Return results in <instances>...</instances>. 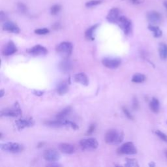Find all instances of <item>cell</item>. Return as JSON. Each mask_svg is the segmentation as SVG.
I'll return each instance as SVG.
<instances>
[{"mask_svg": "<svg viewBox=\"0 0 167 167\" xmlns=\"http://www.w3.org/2000/svg\"><path fill=\"white\" fill-rule=\"evenodd\" d=\"M28 53L34 56H42L47 54L48 50L45 46L37 45L30 48L28 50Z\"/></svg>", "mask_w": 167, "mask_h": 167, "instance_id": "11", "label": "cell"}, {"mask_svg": "<svg viewBox=\"0 0 167 167\" xmlns=\"http://www.w3.org/2000/svg\"><path fill=\"white\" fill-rule=\"evenodd\" d=\"M3 29L5 31L11 32L14 34H18L20 32V28L17 25H16L12 22H6L3 25Z\"/></svg>", "mask_w": 167, "mask_h": 167, "instance_id": "17", "label": "cell"}, {"mask_svg": "<svg viewBox=\"0 0 167 167\" xmlns=\"http://www.w3.org/2000/svg\"><path fill=\"white\" fill-rule=\"evenodd\" d=\"M35 33L37 35H46L49 33V30L47 28H40L35 30Z\"/></svg>", "mask_w": 167, "mask_h": 167, "instance_id": "30", "label": "cell"}, {"mask_svg": "<svg viewBox=\"0 0 167 167\" xmlns=\"http://www.w3.org/2000/svg\"><path fill=\"white\" fill-rule=\"evenodd\" d=\"M59 149L65 154H73L75 152V148L73 144L69 143H62L59 145Z\"/></svg>", "mask_w": 167, "mask_h": 167, "instance_id": "15", "label": "cell"}, {"mask_svg": "<svg viewBox=\"0 0 167 167\" xmlns=\"http://www.w3.org/2000/svg\"><path fill=\"white\" fill-rule=\"evenodd\" d=\"M130 1L134 4H138L142 2L141 0H130Z\"/></svg>", "mask_w": 167, "mask_h": 167, "instance_id": "36", "label": "cell"}, {"mask_svg": "<svg viewBox=\"0 0 167 167\" xmlns=\"http://www.w3.org/2000/svg\"><path fill=\"white\" fill-rule=\"evenodd\" d=\"M21 114V109L18 103L15 104L12 108L5 109L1 111V116L5 117H17Z\"/></svg>", "mask_w": 167, "mask_h": 167, "instance_id": "6", "label": "cell"}, {"mask_svg": "<svg viewBox=\"0 0 167 167\" xmlns=\"http://www.w3.org/2000/svg\"><path fill=\"white\" fill-rule=\"evenodd\" d=\"M148 29L152 31L153 33V35L156 38L157 37H160L161 35H162V31L160 30V28L157 26H155L153 25H149L148 26Z\"/></svg>", "mask_w": 167, "mask_h": 167, "instance_id": "25", "label": "cell"}, {"mask_svg": "<svg viewBox=\"0 0 167 167\" xmlns=\"http://www.w3.org/2000/svg\"><path fill=\"white\" fill-rule=\"evenodd\" d=\"M62 9L61 5H54L51 7L50 9V12L52 15H56L60 11V10Z\"/></svg>", "mask_w": 167, "mask_h": 167, "instance_id": "28", "label": "cell"}, {"mask_svg": "<svg viewBox=\"0 0 167 167\" xmlns=\"http://www.w3.org/2000/svg\"><path fill=\"white\" fill-rule=\"evenodd\" d=\"M117 22L119 24V26L123 31L124 32V34L125 35H128L130 34V32L131 31V22L130 20H129L127 18L125 17H120L117 20Z\"/></svg>", "mask_w": 167, "mask_h": 167, "instance_id": "8", "label": "cell"}, {"mask_svg": "<svg viewBox=\"0 0 167 167\" xmlns=\"http://www.w3.org/2000/svg\"><path fill=\"white\" fill-rule=\"evenodd\" d=\"M124 138L123 133L116 129H110L108 131L105 136V141L107 144H119Z\"/></svg>", "mask_w": 167, "mask_h": 167, "instance_id": "1", "label": "cell"}, {"mask_svg": "<svg viewBox=\"0 0 167 167\" xmlns=\"http://www.w3.org/2000/svg\"><path fill=\"white\" fill-rule=\"evenodd\" d=\"M126 166H138L137 161L134 159H127L126 163L125 165Z\"/></svg>", "mask_w": 167, "mask_h": 167, "instance_id": "27", "label": "cell"}, {"mask_svg": "<svg viewBox=\"0 0 167 167\" xmlns=\"http://www.w3.org/2000/svg\"><path fill=\"white\" fill-rule=\"evenodd\" d=\"M149 108L154 113L159 112V102L156 98H153L149 103Z\"/></svg>", "mask_w": 167, "mask_h": 167, "instance_id": "23", "label": "cell"}, {"mask_svg": "<svg viewBox=\"0 0 167 167\" xmlns=\"http://www.w3.org/2000/svg\"><path fill=\"white\" fill-rule=\"evenodd\" d=\"M159 52L160 57L162 60L167 59V45L165 43H161L159 45Z\"/></svg>", "mask_w": 167, "mask_h": 167, "instance_id": "24", "label": "cell"}, {"mask_svg": "<svg viewBox=\"0 0 167 167\" xmlns=\"http://www.w3.org/2000/svg\"><path fill=\"white\" fill-rule=\"evenodd\" d=\"M5 94V92H4V91L3 89L1 90V95H0V97H3V96Z\"/></svg>", "mask_w": 167, "mask_h": 167, "instance_id": "39", "label": "cell"}, {"mask_svg": "<svg viewBox=\"0 0 167 167\" xmlns=\"http://www.w3.org/2000/svg\"><path fill=\"white\" fill-rule=\"evenodd\" d=\"M74 78L77 82L82 84L83 85L87 86L89 84V80H88L87 75L84 73H80L76 74L74 75Z\"/></svg>", "mask_w": 167, "mask_h": 167, "instance_id": "18", "label": "cell"}, {"mask_svg": "<svg viewBox=\"0 0 167 167\" xmlns=\"http://www.w3.org/2000/svg\"><path fill=\"white\" fill-rule=\"evenodd\" d=\"M138 107H139V105H138V100L136 97H134L133 101V108L134 110H137L138 109Z\"/></svg>", "mask_w": 167, "mask_h": 167, "instance_id": "34", "label": "cell"}, {"mask_svg": "<svg viewBox=\"0 0 167 167\" xmlns=\"http://www.w3.org/2000/svg\"><path fill=\"white\" fill-rule=\"evenodd\" d=\"M72 62L67 58H63V60L59 64V68L63 73H69L72 69Z\"/></svg>", "mask_w": 167, "mask_h": 167, "instance_id": "16", "label": "cell"}, {"mask_svg": "<svg viewBox=\"0 0 167 167\" xmlns=\"http://www.w3.org/2000/svg\"><path fill=\"white\" fill-rule=\"evenodd\" d=\"M43 157L46 161L50 163H56L60 159V154L56 149H49L45 151Z\"/></svg>", "mask_w": 167, "mask_h": 167, "instance_id": "7", "label": "cell"}, {"mask_svg": "<svg viewBox=\"0 0 167 167\" xmlns=\"http://www.w3.org/2000/svg\"><path fill=\"white\" fill-rule=\"evenodd\" d=\"M98 24L94 25L91 26V28L88 29L85 32V38L89 41H93L94 40V32L97 28L98 27Z\"/></svg>", "mask_w": 167, "mask_h": 167, "instance_id": "21", "label": "cell"}, {"mask_svg": "<svg viewBox=\"0 0 167 167\" xmlns=\"http://www.w3.org/2000/svg\"><path fill=\"white\" fill-rule=\"evenodd\" d=\"M71 107L70 106H67L66 108H65L64 109H63L62 111H60L59 113L56 114V119L58 120H65V118H66L70 113L71 112Z\"/></svg>", "mask_w": 167, "mask_h": 167, "instance_id": "22", "label": "cell"}, {"mask_svg": "<svg viewBox=\"0 0 167 167\" xmlns=\"http://www.w3.org/2000/svg\"><path fill=\"white\" fill-rule=\"evenodd\" d=\"M0 148L4 152L11 153H18L24 150V146L16 142H7L1 144Z\"/></svg>", "mask_w": 167, "mask_h": 167, "instance_id": "3", "label": "cell"}, {"mask_svg": "<svg viewBox=\"0 0 167 167\" xmlns=\"http://www.w3.org/2000/svg\"><path fill=\"white\" fill-rule=\"evenodd\" d=\"M0 18H1L2 21L5 19V14L2 11L1 12V13H0Z\"/></svg>", "mask_w": 167, "mask_h": 167, "instance_id": "37", "label": "cell"}, {"mask_svg": "<svg viewBox=\"0 0 167 167\" xmlns=\"http://www.w3.org/2000/svg\"><path fill=\"white\" fill-rule=\"evenodd\" d=\"M95 129V124H91L89 126V129H88V132H87V134H89H89H92L94 132Z\"/></svg>", "mask_w": 167, "mask_h": 167, "instance_id": "35", "label": "cell"}, {"mask_svg": "<svg viewBox=\"0 0 167 167\" xmlns=\"http://www.w3.org/2000/svg\"><path fill=\"white\" fill-rule=\"evenodd\" d=\"M119 13H120V10L117 8L112 9L106 17L107 20L111 23L117 22V20L120 18Z\"/></svg>", "mask_w": 167, "mask_h": 167, "instance_id": "13", "label": "cell"}, {"mask_svg": "<svg viewBox=\"0 0 167 167\" xmlns=\"http://www.w3.org/2000/svg\"><path fill=\"white\" fill-rule=\"evenodd\" d=\"M164 5H165V7H166V9L167 10V1H165L164 2Z\"/></svg>", "mask_w": 167, "mask_h": 167, "instance_id": "40", "label": "cell"}, {"mask_svg": "<svg viewBox=\"0 0 167 167\" xmlns=\"http://www.w3.org/2000/svg\"><path fill=\"white\" fill-rule=\"evenodd\" d=\"M102 1L101 0H92V1L88 2L85 3V6L87 7H91L95 6V5H97L100 3H101Z\"/></svg>", "mask_w": 167, "mask_h": 167, "instance_id": "29", "label": "cell"}, {"mask_svg": "<svg viewBox=\"0 0 167 167\" xmlns=\"http://www.w3.org/2000/svg\"><path fill=\"white\" fill-rule=\"evenodd\" d=\"M80 145L84 150H93L98 148L99 143L95 138H88L81 140Z\"/></svg>", "mask_w": 167, "mask_h": 167, "instance_id": "4", "label": "cell"}, {"mask_svg": "<svg viewBox=\"0 0 167 167\" xmlns=\"http://www.w3.org/2000/svg\"><path fill=\"white\" fill-rule=\"evenodd\" d=\"M103 66L109 69H116L120 66L121 60L118 58H104L102 61Z\"/></svg>", "mask_w": 167, "mask_h": 167, "instance_id": "10", "label": "cell"}, {"mask_svg": "<svg viewBox=\"0 0 167 167\" xmlns=\"http://www.w3.org/2000/svg\"><path fill=\"white\" fill-rule=\"evenodd\" d=\"M69 90V84L66 81H62L59 83L56 87L57 93L60 95L66 94Z\"/></svg>", "mask_w": 167, "mask_h": 167, "instance_id": "20", "label": "cell"}, {"mask_svg": "<svg viewBox=\"0 0 167 167\" xmlns=\"http://www.w3.org/2000/svg\"><path fill=\"white\" fill-rule=\"evenodd\" d=\"M73 45L70 42H62L57 46V52L63 58H67L71 55L73 52Z\"/></svg>", "mask_w": 167, "mask_h": 167, "instance_id": "2", "label": "cell"}, {"mask_svg": "<svg viewBox=\"0 0 167 167\" xmlns=\"http://www.w3.org/2000/svg\"><path fill=\"white\" fill-rule=\"evenodd\" d=\"M155 134H157V135L160 138L162 139L163 141L167 142V135H166V134H165V133H162V132L160 131H158V130L155 131Z\"/></svg>", "mask_w": 167, "mask_h": 167, "instance_id": "32", "label": "cell"}, {"mask_svg": "<svg viewBox=\"0 0 167 167\" xmlns=\"http://www.w3.org/2000/svg\"><path fill=\"white\" fill-rule=\"evenodd\" d=\"M66 122H67L66 120L56 119V120L46 121L45 122V124L46 126L51 127H61L63 126H66Z\"/></svg>", "mask_w": 167, "mask_h": 167, "instance_id": "19", "label": "cell"}, {"mask_svg": "<svg viewBox=\"0 0 167 167\" xmlns=\"http://www.w3.org/2000/svg\"><path fill=\"white\" fill-rule=\"evenodd\" d=\"M165 155H166V157H167V151H165Z\"/></svg>", "mask_w": 167, "mask_h": 167, "instance_id": "41", "label": "cell"}, {"mask_svg": "<svg viewBox=\"0 0 167 167\" xmlns=\"http://www.w3.org/2000/svg\"><path fill=\"white\" fill-rule=\"evenodd\" d=\"M48 166H60V165H58H58L57 164H56V165L55 164H50V165H48Z\"/></svg>", "mask_w": 167, "mask_h": 167, "instance_id": "38", "label": "cell"}, {"mask_svg": "<svg viewBox=\"0 0 167 167\" xmlns=\"http://www.w3.org/2000/svg\"><path fill=\"white\" fill-rule=\"evenodd\" d=\"M122 110L123 112V113H124V114L125 115V116L129 118V120H134V117L133 116V115L131 114V112L129 111V110L127 109L126 107H123L122 108Z\"/></svg>", "mask_w": 167, "mask_h": 167, "instance_id": "31", "label": "cell"}, {"mask_svg": "<svg viewBox=\"0 0 167 167\" xmlns=\"http://www.w3.org/2000/svg\"><path fill=\"white\" fill-rule=\"evenodd\" d=\"M145 80H146V77H145V75L142 74H135L134 75H133V77H132V82L134 83H142L143 82L145 81Z\"/></svg>", "mask_w": 167, "mask_h": 167, "instance_id": "26", "label": "cell"}, {"mask_svg": "<svg viewBox=\"0 0 167 167\" xmlns=\"http://www.w3.org/2000/svg\"><path fill=\"white\" fill-rule=\"evenodd\" d=\"M147 18L149 22L153 24H157L160 23L161 19H162L161 14L157 11H151L148 13Z\"/></svg>", "mask_w": 167, "mask_h": 167, "instance_id": "14", "label": "cell"}, {"mask_svg": "<svg viewBox=\"0 0 167 167\" xmlns=\"http://www.w3.org/2000/svg\"><path fill=\"white\" fill-rule=\"evenodd\" d=\"M35 121L33 118H24V119H19L15 121V125L18 130H22L26 127H30L34 126Z\"/></svg>", "mask_w": 167, "mask_h": 167, "instance_id": "9", "label": "cell"}, {"mask_svg": "<svg viewBox=\"0 0 167 167\" xmlns=\"http://www.w3.org/2000/svg\"><path fill=\"white\" fill-rule=\"evenodd\" d=\"M17 5H18V9L21 13H25L26 12H27V7L24 4L22 3H18Z\"/></svg>", "mask_w": 167, "mask_h": 167, "instance_id": "33", "label": "cell"}, {"mask_svg": "<svg viewBox=\"0 0 167 167\" xmlns=\"http://www.w3.org/2000/svg\"><path fill=\"white\" fill-rule=\"evenodd\" d=\"M18 51L17 47L13 41H9L7 44L5 46L3 49V54L5 56H9L14 54Z\"/></svg>", "mask_w": 167, "mask_h": 167, "instance_id": "12", "label": "cell"}, {"mask_svg": "<svg viewBox=\"0 0 167 167\" xmlns=\"http://www.w3.org/2000/svg\"><path fill=\"white\" fill-rule=\"evenodd\" d=\"M117 153L121 155H134L137 153V149L133 142H128L117 149Z\"/></svg>", "mask_w": 167, "mask_h": 167, "instance_id": "5", "label": "cell"}]
</instances>
